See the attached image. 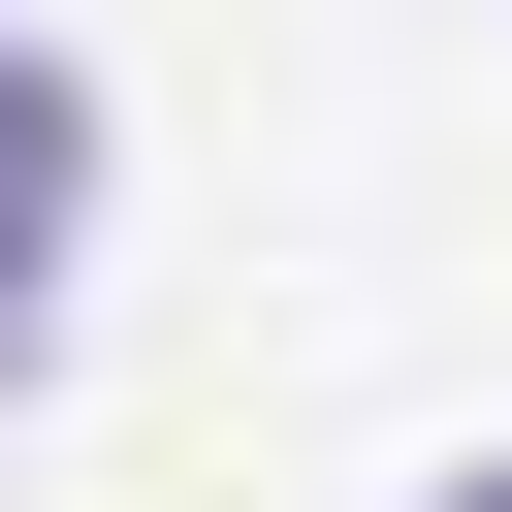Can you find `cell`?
I'll return each instance as SVG.
<instances>
[{"mask_svg": "<svg viewBox=\"0 0 512 512\" xmlns=\"http://www.w3.org/2000/svg\"><path fill=\"white\" fill-rule=\"evenodd\" d=\"M64 224H96V96H64V64L0 32V384L64 352Z\"/></svg>", "mask_w": 512, "mask_h": 512, "instance_id": "obj_1", "label": "cell"}, {"mask_svg": "<svg viewBox=\"0 0 512 512\" xmlns=\"http://www.w3.org/2000/svg\"><path fill=\"white\" fill-rule=\"evenodd\" d=\"M416 512H512V448H448V480H416Z\"/></svg>", "mask_w": 512, "mask_h": 512, "instance_id": "obj_2", "label": "cell"}]
</instances>
